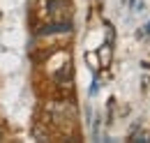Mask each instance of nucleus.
Wrapping results in <instances>:
<instances>
[{
    "instance_id": "1",
    "label": "nucleus",
    "mask_w": 150,
    "mask_h": 143,
    "mask_svg": "<svg viewBox=\"0 0 150 143\" xmlns=\"http://www.w3.org/2000/svg\"><path fill=\"white\" fill-rule=\"evenodd\" d=\"M69 30H72V23H65V21H60V23L44 25L39 33H42V35H53V33H69Z\"/></svg>"
},
{
    "instance_id": "2",
    "label": "nucleus",
    "mask_w": 150,
    "mask_h": 143,
    "mask_svg": "<svg viewBox=\"0 0 150 143\" xmlns=\"http://www.w3.org/2000/svg\"><path fill=\"white\" fill-rule=\"evenodd\" d=\"M148 35H150V23L143 25V30H139V37H148Z\"/></svg>"
}]
</instances>
